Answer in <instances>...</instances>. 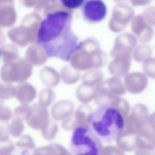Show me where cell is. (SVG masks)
Returning a JSON list of instances; mask_svg holds the SVG:
<instances>
[{
  "label": "cell",
  "instance_id": "cell-3",
  "mask_svg": "<svg viewBox=\"0 0 155 155\" xmlns=\"http://www.w3.org/2000/svg\"><path fill=\"white\" fill-rule=\"evenodd\" d=\"M102 143L88 125H79L74 128L71 138L72 155H100Z\"/></svg>",
  "mask_w": 155,
  "mask_h": 155
},
{
  "label": "cell",
  "instance_id": "cell-12",
  "mask_svg": "<svg viewBox=\"0 0 155 155\" xmlns=\"http://www.w3.org/2000/svg\"><path fill=\"white\" fill-rule=\"evenodd\" d=\"M64 155H72V154H71V153L70 152H69V151H68Z\"/></svg>",
  "mask_w": 155,
  "mask_h": 155
},
{
  "label": "cell",
  "instance_id": "cell-8",
  "mask_svg": "<svg viewBox=\"0 0 155 155\" xmlns=\"http://www.w3.org/2000/svg\"><path fill=\"white\" fill-rule=\"evenodd\" d=\"M14 150L15 146L12 141H0V155H12Z\"/></svg>",
  "mask_w": 155,
  "mask_h": 155
},
{
  "label": "cell",
  "instance_id": "cell-7",
  "mask_svg": "<svg viewBox=\"0 0 155 155\" xmlns=\"http://www.w3.org/2000/svg\"><path fill=\"white\" fill-rule=\"evenodd\" d=\"M16 146L19 148L22 149L25 153H28L29 151H31L35 148L33 140L28 136H25L22 137L19 141L16 143Z\"/></svg>",
  "mask_w": 155,
  "mask_h": 155
},
{
  "label": "cell",
  "instance_id": "cell-10",
  "mask_svg": "<svg viewBox=\"0 0 155 155\" xmlns=\"http://www.w3.org/2000/svg\"><path fill=\"white\" fill-rule=\"evenodd\" d=\"M84 1L82 0H63L60 2L65 7L69 8H76L81 7Z\"/></svg>",
  "mask_w": 155,
  "mask_h": 155
},
{
  "label": "cell",
  "instance_id": "cell-2",
  "mask_svg": "<svg viewBox=\"0 0 155 155\" xmlns=\"http://www.w3.org/2000/svg\"><path fill=\"white\" fill-rule=\"evenodd\" d=\"M88 126L101 141L111 142L116 140L124 131L125 120L118 108L103 105L90 113Z\"/></svg>",
  "mask_w": 155,
  "mask_h": 155
},
{
  "label": "cell",
  "instance_id": "cell-1",
  "mask_svg": "<svg viewBox=\"0 0 155 155\" xmlns=\"http://www.w3.org/2000/svg\"><path fill=\"white\" fill-rule=\"evenodd\" d=\"M73 17L65 11L50 13L42 20L36 44L49 58L69 61L82 46V42L72 28Z\"/></svg>",
  "mask_w": 155,
  "mask_h": 155
},
{
  "label": "cell",
  "instance_id": "cell-5",
  "mask_svg": "<svg viewBox=\"0 0 155 155\" xmlns=\"http://www.w3.org/2000/svg\"><path fill=\"white\" fill-rule=\"evenodd\" d=\"M67 151L62 145L53 143L35 149L31 155H64Z\"/></svg>",
  "mask_w": 155,
  "mask_h": 155
},
{
  "label": "cell",
  "instance_id": "cell-11",
  "mask_svg": "<svg viewBox=\"0 0 155 155\" xmlns=\"http://www.w3.org/2000/svg\"><path fill=\"white\" fill-rule=\"evenodd\" d=\"M134 155H155V149L137 148Z\"/></svg>",
  "mask_w": 155,
  "mask_h": 155
},
{
  "label": "cell",
  "instance_id": "cell-9",
  "mask_svg": "<svg viewBox=\"0 0 155 155\" xmlns=\"http://www.w3.org/2000/svg\"><path fill=\"white\" fill-rule=\"evenodd\" d=\"M100 155H125L124 151L120 150L118 147L113 146H106L103 147Z\"/></svg>",
  "mask_w": 155,
  "mask_h": 155
},
{
  "label": "cell",
  "instance_id": "cell-6",
  "mask_svg": "<svg viewBox=\"0 0 155 155\" xmlns=\"http://www.w3.org/2000/svg\"><path fill=\"white\" fill-rule=\"evenodd\" d=\"M118 148L122 151H133L136 149V141L133 137L124 136L122 133L116 139Z\"/></svg>",
  "mask_w": 155,
  "mask_h": 155
},
{
  "label": "cell",
  "instance_id": "cell-4",
  "mask_svg": "<svg viewBox=\"0 0 155 155\" xmlns=\"http://www.w3.org/2000/svg\"><path fill=\"white\" fill-rule=\"evenodd\" d=\"M83 19L88 23L97 24L102 21L106 17L107 7L102 1H84L81 6Z\"/></svg>",
  "mask_w": 155,
  "mask_h": 155
},
{
  "label": "cell",
  "instance_id": "cell-13",
  "mask_svg": "<svg viewBox=\"0 0 155 155\" xmlns=\"http://www.w3.org/2000/svg\"><path fill=\"white\" fill-rule=\"evenodd\" d=\"M0 58H1V50H0Z\"/></svg>",
  "mask_w": 155,
  "mask_h": 155
}]
</instances>
